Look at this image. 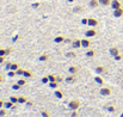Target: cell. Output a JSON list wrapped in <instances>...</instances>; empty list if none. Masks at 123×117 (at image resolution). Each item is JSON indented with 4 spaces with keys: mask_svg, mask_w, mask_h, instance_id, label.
Instances as JSON below:
<instances>
[{
    "mask_svg": "<svg viewBox=\"0 0 123 117\" xmlns=\"http://www.w3.org/2000/svg\"><path fill=\"white\" fill-rule=\"evenodd\" d=\"M79 106H80V103H79L78 100H71V102L68 103V108H69L71 110H73V111H75L77 109H79Z\"/></svg>",
    "mask_w": 123,
    "mask_h": 117,
    "instance_id": "obj_1",
    "label": "cell"
},
{
    "mask_svg": "<svg viewBox=\"0 0 123 117\" xmlns=\"http://www.w3.org/2000/svg\"><path fill=\"white\" fill-rule=\"evenodd\" d=\"M99 93H100L102 96H110V94H111V90H110L109 87H102V88L99 90Z\"/></svg>",
    "mask_w": 123,
    "mask_h": 117,
    "instance_id": "obj_2",
    "label": "cell"
},
{
    "mask_svg": "<svg viewBox=\"0 0 123 117\" xmlns=\"http://www.w3.org/2000/svg\"><path fill=\"white\" fill-rule=\"evenodd\" d=\"M110 6L112 7V10H117V8H121V7H122L120 0H112L111 4H110Z\"/></svg>",
    "mask_w": 123,
    "mask_h": 117,
    "instance_id": "obj_3",
    "label": "cell"
},
{
    "mask_svg": "<svg viewBox=\"0 0 123 117\" xmlns=\"http://www.w3.org/2000/svg\"><path fill=\"white\" fill-rule=\"evenodd\" d=\"M87 25L91 26V28H94V26L98 25V20H97L96 18H88V20H87Z\"/></svg>",
    "mask_w": 123,
    "mask_h": 117,
    "instance_id": "obj_4",
    "label": "cell"
},
{
    "mask_svg": "<svg viewBox=\"0 0 123 117\" xmlns=\"http://www.w3.org/2000/svg\"><path fill=\"white\" fill-rule=\"evenodd\" d=\"M97 35V31L94 30V29H88L86 32H85V36L87 37V38H90V37H94Z\"/></svg>",
    "mask_w": 123,
    "mask_h": 117,
    "instance_id": "obj_5",
    "label": "cell"
},
{
    "mask_svg": "<svg viewBox=\"0 0 123 117\" xmlns=\"http://www.w3.org/2000/svg\"><path fill=\"white\" fill-rule=\"evenodd\" d=\"M123 16V8H117V10H114V17H116V18H120V17H122Z\"/></svg>",
    "mask_w": 123,
    "mask_h": 117,
    "instance_id": "obj_6",
    "label": "cell"
},
{
    "mask_svg": "<svg viewBox=\"0 0 123 117\" xmlns=\"http://www.w3.org/2000/svg\"><path fill=\"white\" fill-rule=\"evenodd\" d=\"M72 47H73L74 49L80 48V47H81V39H74V41L72 42Z\"/></svg>",
    "mask_w": 123,
    "mask_h": 117,
    "instance_id": "obj_7",
    "label": "cell"
},
{
    "mask_svg": "<svg viewBox=\"0 0 123 117\" xmlns=\"http://www.w3.org/2000/svg\"><path fill=\"white\" fill-rule=\"evenodd\" d=\"M90 45H91V41L87 38V37H86V38H84V39H81V47L82 48H88Z\"/></svg>",
    "mask_w": 123,
    "mask_h": 117,
    "instance_id": "obj_8",
    "label": "cell"
},
{
    "mask_svg": "<svg viewBox=\"0 0 123 117\" xmlns=\"http://www.w3.org/2000/svg\"><path fill=\"white\" fill-rule=\"evenodd\" d=\"M120 54V51H118V48H116V47H112V48H110V55H112L114 57L116 56V55H118Z\"/></svg>",
    "mask_w": 123,
    "mask_h": 117,
    "instance_id": "obj_9",
    "label": "cell"
},
{
    "mask_svg": "<svg viewBox=\"0 0 123 117\" xmlns=\"http://www.w3.org/2000/svg\"><path fill=\"white\" fill-rule=\"evenodd\" d=\"M98 4H99V0H90L88 6L92 8H96V7H98Z\"/></svg>",
    "mask_w": 123,
    "mask_h": 117,
    "instance_id": "obj_10",
    "label": "cell"
},
{
    "mask_svg": "<svg viewBox=\"0 0 123 117\" xmlns=\"http://www.w3.org/2000/svg\"><path fill=\"white\" fill-rule=\"evenodd\" d=\"M68 72H69V74H74V75H75V74L79 72V68H78V67H74V66H72V67H69Z\"/></svg>",
    "mask_w": 123,
    "mask_h": 117,
    "instance_id": "obj_11",
    "label": "cell"
},
{
    "mask_svg": "<svg viewBox=\"0 0 123 117\" xmlns=\"http://www.w3.org/2000/svg\"><path fill=\"white\" fill-rule=\"evenodd\" d=\"M75 80H77V79H75V77H74V74H71L69 77H67V78L65 79V81L68 82V84H69V82H74Z\"/></svg>",
    "mask_w": 123,
    "mask_h": 117,
    "instance_id": "obj_12",
    "label": "cell"
},
{
    "mask_svg": "<svg viewBox=\"0 0 123 117\" xmlns=\"http://www.w3.org/2000/svg\"><path fill=\"white\" fill-rule=\"evenodd\" d=\"M6 109H14V104L11 102V100H8V102H5V105H4Z\"/></svg>",
    "mask_w": 123,
    "mask_h": 117,
    "instance_id": "obj_13",
    "label": "cell"
},
{
    "mask_svg": "<svg viewBox=\"0 0 123 117\" xmlns=\"http://www.w3.org/2000/svg\"><path fill=\"white\" fill-rule=\"evenodd\" d=\"M65 37L63 36H56L55 38H54V42L55 43H62V42H65Z\"/></svg>",
    "mask_w": 123,
    "mask_h": 117,
    "instance_id": "obj_14",
    "label": "cell"
},
{
    "mask_svg": "<svg viewBox=\"0 0 123 117\" xmlns=\"http://www.w3.org/2000/svg\"><path fill=\"white\" fill-rule=\"evenodd\" d=\"M111 1H112V0H99V4L103 5V6H108V5L111 4Z\"/></svg>",
    "mask_w": 123,
    "mask_h": 117,
    "instance_id": "obj_15",
    "label": "cell"
},
{
    "mask_svg": "<svg viewBox=\"0 0 123 117\" xmlns=\"http://www.w3.org/2000/svg\"><path fill=\"white\" fill-rule=\"evenodd\" d=\"M48 59H49V55H48V54H43V55L40 56V59H38V60H40L41 62H44V61H47Z\"/></svg>",
    "mask_w": 123,
    "mask_h": 117,
    "instance_id": "obj_16",
    "label": "cell"
},
{
    "mask_svg": "<svg viewBox=\"0 0 123 117\" xmlns=\"http://www.w3.org/2000/svg\"><path fill=\"white\" fill-rule=\"evenodd\" d=\"M54 93H55V97H56V98H59V99L63 98V93H62L61 91H57V90H56V91H55Z\"/></svg>",
    "mask_w": 123,
    "mask_h": 117,
    "instance_id": "obj_17",
    "label": "cell"
},
{
    "mask_svg": "<svg viewBox=\"0 0 123 117\" xmlns=\"http://www.w3.org/2000/svg\"><path fill=\"white\" fill-rule=\"evenodd\" d=\"M23 77H25V78H32V73L30 71H24Z\"/></svg>",
    "mask_w": 123,
    "mask_h": 117,
    "instance_id": "obj_18",
    "label": "cell"
},
{
    "mask_svg": "<svg viewBox=\"0 0 123 117\" xmlns=\"http://www.w3.org/2000/svg\"><path fill=\"white\" fill-rule=\"evenodd\" d=\"M94 54H96V51L91 49V50H88V51L86 53V56H87V57H93V56H94Z\"/></svg>",
    "mask_w": 123,
    "mask_h": 117,
    "instance_id": "obj_19",
    "label": "cell"
},
{
    "mask_svg": "<svg viewBox=\"0 0 123 117\" xmlns=\"http://www.w3.org/2000/svg\"><path fill=\"white\" fill-rule=\"evenodd\" d=\"M96 72H97L98 74L104 73V72H105V68H104V67H102V66H99V67H97V68H96Z\"/></svg>",
    "mask_w": 123,
    "mask_h": 117,
    "instance_id": "obj_20",
    "label": "cell"
},
{
    "mask_svg": "<svg viewBox=\"0 0 123 117\" xmlns=\"http://www.w3.org/2000/svg\"><path fill=\"white\" fill-rule=\"evenodd\" d=\"M94 81H96V82H97L98 85H102V84L104 82V81H103V79L100 78V77H98V75H97V77L94 78Z\"/></svg>",
    "mask_w": 123,
    "mask_h": 117,
    "instance_id": "obj_21",
    "label": "cell"
},
{
    "mask_svg": "<svg viewBox=\"0 0 123 117\" xmlns=\"http://www.w3.org/2000/svg\"><path fill=\"white\" fill-rule=\"evenodd\" d=\"M18 68H19L18 63H11V71H17Z\"/></svg>",
    "mask_w": 123,
    "mask_h": 117,
    "instance_id": "obj_22",
    "label": "cell"
},
{
    "mask_svg": "<svg viewBox=\"0 0 123 117\" xmlns=\"http://www.w3.org/2000/svg\"><path fill=\"white\" fill-rule=\"evenodd\" d=\"M7 75L10 77V78H13V77H16L17 75V73H16V71H8V73H7Z\"/></svg>",
    "mask_w": 123,
    "mask_h": 117,
    "instance_id": "obj_23",
    "label": "cell"
},
{
    "mask_svg": "<svg viewBox=\"0 0 123 117\" xmlns=\"http://www.w3.org/2000/svg\"><path fill=\"white\" fill-rule=\"evenodd\" d=\"M57 85H59V82H57V81L49 82V86H50V88H56V87H57Z\"/></svg>",
    "mask_w": 123,
    "mask_h": 117,
    "instance_id": "obj_24",
    "label": "cell"
},
{
    "mask_svg": "<svg viewBox=\"0 0 123 117\" xmlns=\"http://www.w3.org/2000/svg\"><path fill=\"white\" fill-rule=\"evenodd\" d=\"M28 100H26V98L25 97H18V103H20V104H24V103H26Z\"/></svg>",
    "mask_w": 123,
    "mask_h": 117,
    "instance_id": "obj_25",
    "label": "cell"
},
{
    "mask_svg": "<svg viewBox=\"0 0 123 117\" xmlns=\"http://www.w3.org/2000/svg\"><path fill=\"white\" fill-rule=\"evenodd\" d=\"M48 79H49V82L56 81V77H55L54 74H49V75H48Z\"/></svg>",
    "mask_w": 123,
    "mask_h": 117,
    "instance_id": "obj_26",
    "label": "cell"
},
{
    "mask_svg": "<svg viewBox=\"0 0 123 117\" xmlns=\"http://www.w3.org/2000/svg\"><path fill=\"white\" fill-rule=\"evenodd\" d=\"M81 11H82L81 6H75V7L73 8V12H74V13H78V12H81Z\"/></svg>",
    "mask_w": 123,
    "mask_h": 117,
    "instance_id": "obj_27",
    "label": "cell"
},
{
    "mask_svg": "<svg viewBox=\"0 0 123 117\" xmlns=\"http://www.w3.org/2000/svg\"><path fill=\"white\" fill-rule=\"evenodd\" d=\"M17 84H18L19 86H24V85L26 84V81H25V79H19V80L17 81Z\"/></svg>",
    "mask_w": 123,
    "mask_h": 117,
    "instance_id": "obj_28",
    "label": "cell"
},
{
    "mask_svg": "<svg viewBox=\"0 0 123 117\" xmlns=\"http://www.w3.org/2000/svg\"><path fill=\"white\" fill-rule=\"evenodd\" d=\"M16 73H17V75H23V73H24V69H22V68H18V69L16 71Z\"/></svg>",
    "mask_w": 123,
    "mask_h": 117,
    "instance_id": "obj_29",
    "label": "cell"
},
{
    "mask_svg": "<svg viewBox=\"0 0 123 117\" xmlns=\"http://www.w3.org/2000/svg\"><path fill=\"white\" fill-rule=\"evenodd\" d=\"M106 110H108L109 112H115V111H116V109H115L114 106H106Z\"/></svg>",
    "mask_w": 123,
    "mask_h": 117,
    "instance_id": "obj_30",
    "label": "cell"
},
{
    "mask_svg": "<svg viewBox=\"0 0 123 117\" xmlns=\"http://www.w3.org/2000/svg\"><path fill=\"white\" fill-rule=\"evenodd\" d=\"M22 86H19L18 84H14V85H12V90H14V91H17V90H19Z\"/></svg>",
    "mask_w": 123,
    "mask_h": 117,
    "instance_id": "obj_31",
    "label": "cell"
},
{
    "mask_svg": "<svg viewBox=\"0 0 123 117\" xmlns=\"http://www.w3.org/2000/svg\"><path fill=\"white\" fill-rule=\"evenodd\" d=\"M10 100H11L13 104H14V103H18V98H17V97H13V96L10 98Z\"/></svg>",
    "mask_w": 123,
    "mask_h": 117,
    "instance_id": "obj_32",
    "label": "cell"
},
{
    "mask_svg": "<svg viewBox=\"0 0 123 117\" xmlns=\"http://www.w3.org/2000/svg\"><path fill=\"white\" fill-rule=\"evenodd\" d=\"M0 56H6V49H1L0 48Z\"/></svg>",
    "mask_w": 123,
    "mask_h": 117,
    "instance_id": "obj_33",
    "label": "cell"
},
{
    "mask_svg": "<svg viewBox=\"0 0 123 117\" xmlns=\"http://www.w3.org/2000/svg\"><path fill=\"white\" fill-rule=\"evenodd\" d=\"M48 82H49V79H48V77L42 78V84H48Z\"/></svg>",
    "mask_w": 123,
    "mask_h": 117,
    "instance_id": "obj_34",
    "label": "cell"
},
{
    "mask_svg": "<svg viewBox=\"0 0 123 117\" xmlns=\"http://www.w3.org/2000/svg\"><path fill=\"white\" fill-rule=\"evenodd\" d=\"M87 20H88V18H82L81 19V24L82 25H87Z\"/></svg>",
    "mask_w": 123,
    "mask_h": 117,
    "instance_id": "obj_35",
    "label": "cell"
},
{
    "mask_svg": "<svg viewBox=\"0 0 123 117\" xmlns=\"http://www.w3.org/2000/svg\"><path fill=\"white\" fill-rule=\"evenodd\" d=\"M66 55H67L68 57H75V53H72V51H71V53H67Z\"/></svg>",
    "mask_w": 123,
    "mask_h": 117,
    "instance_id": "obj_36",
    "label": "cell"
},
{
    "mask_svg": "<svg viewBox=\"0 0 123 117\" xmlns=\"http://www.w3.org/2000/svg\"><path fill=\"white\" fill-rule=\"evenodd\" d=\"M114 59H115L116 61H120V60H123V57L121 56V55H120V54H118V55H116V56H115Z\"/></svg>",
    "mask_w": 123,
    "mask_h": 117,
    "instance_id": "obj_37",
    "label": "cell"
},
{
    "mask_svg": "<svg viewBox=\"0 0 123 117\" xmlns=\"http://www.w3.org/2000/svg\"><path fill=\"white\" fill-rule=\"evenodd\" d=\"M41 115H42V117H50V116H49V114H48L47 111H42Z\"/></svg>",
    "mask_w": 123,
    "mask_h": 117,
    "instance_id": "obj_38",
    "label": "cell"
},
{
    "mask_svg": "<svg viewBox=\"0 0 123 117\" xmlns=\"http://www.w3.org/2000/svg\"><path fill=\"white\" fill-rule=\"evenodd\" d=\"M31 7H32V8H37V7H40V2H35V4H32Z\"/></svg>",
    "mask_w": 123,
    "mask_h": 117,
    "instance_id": "obj_39",
    "label": "cell"
},
{
    "mask_svg": "<svg viewBox=\"0 0 123 117\" xmlns=\"http://www.w3.org/2000/svg\"><path fill=\"white\" fill-rule=\"evenodd\" d=\"M5 115H6V111H5L4 109H1V110H0V117H4Z\"/></svg>",
    "mask_w": 123,
    "mask_h": 117,
    "instance_id": "obj_40",
    "label": "cell"
},
{
    "mask_svg": "<svg viewBox=\"0 0 123 117\" xmlns=\"http://www.w3.org/2000/svg\"><path fill=\"white\" fill-rule=\"evenodd\" d=\"M18 38H19V35H16V36L12 38V42H13V43H14V42H17V41H18Z\"/></svg>",
    "mask_w": 123,
    "mask_h": 117,
    "instance_id": "obj_41",
    "label": "cell"
},
{
    "mask_svg": "<svg viewBox=\"0 0 123 117\" xmlns=\"http://www.w3.org/2000/svg\"><path fill=\"white\" fill-rule=\"evenodd\" d=\"M11 51H12V49H11V48H7V49H6V55H10Z\"/></svg>",
    "mask_w": 123,
    "mask_h": 117,
    "instance_id": "obj_42",
    "label": "cell"
},
{
    "mask_svg": "<svg viewBox=\"0 0 123 117\" xmlns=\"http://www.w3.org/2000/svg\"><path fill=\"white\" fill-rule=\"evenodd\" d=\"M5 62V56H0V63H4Z\"/></svg>",
    "mask_w": 123,
    "mask_h": 117,
    "instance_id": "obj_43",
    "label": "cell"
},
{
    "mask_svg": "<svg viewBox=\"0 0 123 117\" xmlns=\"http://www.w3.org/2000/svg\"><path fill=\"white\" fill-rule=\"evenodd\" d=\"M72 42H73V41H72L71 38H66L65 39V43H72Z\"/></svg>",
    "mask_w": 123,
    "mask_h": 117,
    "instance_id": "obj_44",
    "label": "cell"
},
{
    "mask_svg": "<svg viewBox=\"0 0 123 117\" xmlns=\"http://www.w3.org/2000/svg\"><path fill=\"white\" fill-rule=\"evenodd\" d=\"M56 81H57V82H61V81H62V78H61V77H56Z\"/></svg>",
    "mask_w": 123,
    "mask_h": 117,
    "instance_id": "obj_45",
    "label": "cell"
},
{
    "mask_svg": "<svg viewBox=\"0 0 123 117\" xmlns=\"http://www.w3.org/2000/svg\"><path fill=\"white\" fill-rule=\"evenodd\" d=\"M5 105V102H2V100H0V109H2V106Z\"/></svg>",
    "mask_w": 123,
    "mask_h": 117,
    "instance_id": "obj_46",
    "label": "cell"
},
{
    "mask_svg": "<svg viewBox=\"0 0 123 117\" xmlns=\"http://www.w3.org/2000/svg\"><path fill=\"white\" fill-rule=\"evenodd\" d=\"M26 104H28L29 106H32V103H31V102H26Z\"/></svg>",
    "mask_w": 123,
    "mask_h": 117,
    "instance_id": "obj_47",
    "label": "cell"
},
{
    "mask_svg": "<svg viewBox=\"0 0 123 117\" xmlns=\"http://www.w3.org/2000/svg\"><path fill=\"white\" fill-rule=\"evenodd\" d=\"M72 117H77V112H73V114H72Z\"/></svg>",
    "mask_w": 123,
    "mask_h": 117,
    "instance_id": "obj_48",
    "label": "cell"
},
{
    "mask_svg": "<svg viewBox=\"0 0 123 117\" xmlns=\"http://www.w3.org/2000/svg\"><path fill=\"white\" fill-rule=\"evenodd\" d=\"M1 82H2V77L0 75V84H1Z\"/></svg>",
    "mask_w": 123,
    "mask_h": 117,
    "instance_id": "obj_49",
    "label": "cell"
},
{
    "mask_svg": "<svg viewBox=\"0 0 123 117\" xmlns=\"http://www.w3.org/2000/svg\"><path fill=\"white\" fill-rule=\"evenodd\" d=\"M67 1H68V2H73L74 0H67Z\"/></svg>",
    "mask_w": 123,
    "mask_h": 117,
    "instance_id": "obj_50",
    "label": "cell"
},
{
    "mask_svg": "<svg viewBox=\"0 0 123 117\" xmlns=\"http://www.w3.org/2000/svg\"><path fill=\"white\" fill-rule=\"evenodd\" d=\"M121 117H123V112H122V114H121Z\"/></svg>",
    "mask_w": 123,
    "mask_h": 117,
    "instance_id": "obj_51",
    "label": "cell"
}]
</instances>
